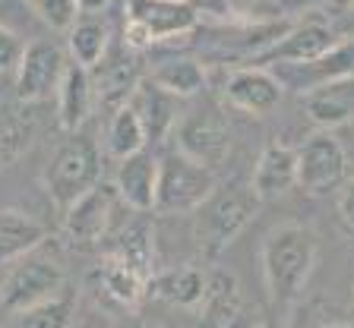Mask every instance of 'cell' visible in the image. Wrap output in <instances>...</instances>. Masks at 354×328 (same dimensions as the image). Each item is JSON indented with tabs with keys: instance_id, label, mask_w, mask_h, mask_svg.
<instances>
[{
	"instance_id": "1",
	"label": "cell",
	"mask_w": 354,
	"mask_h": 328,
	"mask_svg": "<svg viewBox=\"0 0 354 328\" xmlns=\"http://www.w3.org/2000/svg\"><path fill=\"white\" fill-rule=\"evenodd\" d=\"M317 237L307 224L285 221V224H275L266 233L263 247H259V265H263L266 293L275 307H295L307 281L317 271Z\"/></svg>"
},
{
	"instance_id": "2",
	"label": "cell",
	"mask_w": 354,
	"mask_h": 328,
	"mask_svg": "<svg viewBox=\"0 0 354 328\" xmlns=\"http://www.w3.org/2000/svg\"><path fill=\"white\" fill-rule=\"evenodd\" d=\"M259 199L250 183H221L206 196V202L193 209V243L206 259H218L243 233L259 212Z\"/></svg>"
},
{
	"instance_id": "3",
	"label": "cell",
	"mask_w": 354,
	"mask_h": 328,
	"mask_svg": "<svg viewBox=\"0 0 354 328\" xmlns=\"http://www.w3.org/2000/svg\"><path fill=\"white\" fill-rule=\"evenodd\" d=\"M66 142L51 155V161L44 164L41 183L51 202L60 212H66L80 196H86L92 186L102 183V152L98 142L86 133H66Z\"/></svg>"
},
{
	"instance_id": "4",
	"label": "cell",
	"mask_w": 354,
	"mask_h": 328,
	"mask_svg": "<svg viewBox=\"0 0 354 328\" xmlns=\"http://www.w3.org/2000/svg\"><path fill=\"white\" fill-rule=\"evenodd\" d=\"M199 26V10L190 0H127L124 44L146 51L149 44L190 35Z\"/></svg>"
},
{
	"instance_id": "5",
	"label": "cell",
	"mask_w": 354,
	"mask_h": 328,
	"mask_svg": "<svg viewBox=\"0 0 354 328\" xmlns=\"http://www.w3.org/2000/svg\"><path fill=\"white\" fill-rule=\"evenodd\" d=\"M66 291V271L54 262L51 255L35 253L10 262L7 275L0 278V309L19 313V309L38 307L60 297Z\"/></svg>"
},
{
	"instance_id": "6",
	"label": "cell",
	"mask_w": 354,
	"mask_h": 328,
	"mask_svg": "<svg viewBox=\"0 0 354 328\" xmlns=\"http://www.w3.org/2000/svg\"><path fill=\"white\" fill-rule=\"evenodd\" d=\"M215 171L187 158L184 152H165L158 158V190H155V212L184 215L196 205L206 202V196L215 190Z\"/></svg>"
},
{
	"instance_id": "7",
	"label": "cell",
	"mask_w": 354,
	"mask_h": 328,
	"mask_svg": "<svg viewBox=\"0 0 354 328\" xmlns=\"http://www.w3.org/2000/svg\"><path fill=\"white\" fill-rule=\"evenodd\" d=\"M171 136H174L177 152H184L187 158L199 161L212 171L231 152V126L215 104H196L193 110L180 114Z\"/></svg>"
},
{
	"instance_id": "8",
	"label": "cell",
	"mask_w": 354,
	"mask_h": 328,
	"mask_svg": "<svg viewBox=\"0 0 354 328\" xmlns=\"http://www.w3.org/2000/svg\"><path fill=\"white\" fill-rule=\"evenodd\" d=\"M295 155H297V186L307 190L310 196H326V193L339 190L345 183L348 152L329 130L310 133L295 148Z\"/></svg>"
},
{
	"instance_id": "9",
	"label": "cell",
	"mask_w": 354,
	"mask_h": 328,
	"mask_svg": "<svg viewBox=\"0 0 354 328\" xmlns=\"http://www.w3.org/2000/svg\"><path fill=\"white\" fill-rule=\"evenodd\" d=\"M342 38L335 26L329 22H301L285 29L272 44H266L263 51L250 60L253 66H285V64H310L323 57L329 48H335Z\"/></svg>"
},
{
	"instance_id": "10",
	"label": "cell",
	"mask_w": 354,
	"mask_h": 328,
	"mask_svg": "<svg viewBox=\"0 0 354 328\" xmlns=\"http://www.w3.org/2000/svg\"><path fill=\"white\" fill-rule=\"evenodd\" d=\"M66 70V54L54 41H32L26 44L22 60L16 66L13 88L19 102H44L57 95V86Z\"/></svg>"
},
{
	"instance_id": "11",
	"label": "cell",
	"mask_w": 354,
	"mask_h": 328,
	"mask_svg": "<svg viewBox=\"0 0 354 328\" xmlns=\"http://www.w3.org/2000/svg\"><path fill=\"white\" fill-rule=\"evenodd\" d=\"M118 199H120L118 190L108 186V183L92 186L86 196H80L64 212V237L73 247H92V243L104 240V233L111 231Z\"/></svg>"
},
{
	"instance_id": "12",
	"label": "cell",
	"mask_w": 354,
	"mask_h": 328,
	"mask_svg": "<svg viewBox=\"0 0 354 328\" xmlns=\"http://www.w3.org/2000/svg\"><path fill=\"white\" fill-rule=\"evenodd\" d=\"M225 102L234 110H243V114L263 117L269 110H275L281 104V95H285V86L281 79L269 70V66H237L231 70L228 79H225Z\"/></svg>"
},
{
	"instance_id": "13",
	"label": "cell",
	"mask_w": 354,
	"mask_h": 328,
	"mask_svg": "<svg viewBox=\"0 0 354 328\" xmlns=\"http://www.w3.org/2000/svg\"><path fill=\"white\" fill-rule=\"evenodd\" d=\"M133 48H120V51H111L104 54V60L95 66V70H88L92 73V86H95V108L108 110L114 114L118 108H124L127 102L133 98V92L140 88V60H136Z\"/></svg>"
},
{
	"instance_id": "14",
	"label": "cell",
	"mask_w": 354,
	"mask_h": 328,
	"mask_svg": "<svg viewBox=\"0 0 354 328\" xmlns=\"http://www.w3.org/2000/svg\"><path fill=\"white\" fill-rule=\"evenodd\" d=\"M199 328H257L234 275H228L225 269L209 271L206 300L199 307Z\"/></svg>"
},
{
	"instance_id": "15",
	"label": "cell",
	"mask_w": 354,
	"mask_h": 328,
	"mask_svg": "<svg viewBox=\"0 0 354 328\" xmlns=\"http://www.w3.org/2000/svg\"><path fill=\"white\" fill-rule=\"evenodd\" d=\"M295 186H297V155L291 146L275 139L259 152L257 164H253L250 190L257 193L259 202H272V199L288 196Z\"/></svg>"
},
{
	"instance_id": "16",
	"label": "cell",
	"mask_w": 354,
	"mask_h": 328,
	"mask_svg": "<svg viewBox=\"0 0 354 328\" xmlns=\"http://www.w3.org/2000/svg\"><path fill=\"white\" fill-rule=\"evenodd\" d=\"M92 291L118 309H136L142 297H149V275L130 269L127 262L104 255L102 265L92 271Z\"/></svg>"
},
{
	"instance_id": "17",
	"label": "cell",
	"mask_w": 354,
	"mask_h": 328,
	"mask_svg": "<svg viewBox=\"0 0 354 328\" xmlns=\"http://www.w3.org/2000/svg\"><path fill=\"white\" fill-rule=\"evenodd\" d=\"M114 190L133 212H155V190H158V158L149 148L130 155L118 164Z\"/></svg>"
},
{
	"instance_id": "18",
	"label": "cell",
	"mask_w": 354,
	"mask_h": 328,
	"mask_svg": "<svg viewBox=\"0 0 354 328\" xmlns=\"http://www.w3.org/2000/svg\"><path fill=\"white\" fill-rule=\"evenodd\" d=\"M206 287L209 271L196 269V265H174L165 271H152L149 278V297L177 309H199L206 300Z\"/></svg>"
},
{
	"instance_id": "19",
	"label": "cell",
	"mask_w": 354,
	"mask_h": 328,
	"mask_svg": "<svg viewBox=\"0 0 354 328\" xmlns=\"http://www.w3.org/2000/svg\"><path fill=\"white\" fill-rule=\"evenodd\" d=\"M95 110V86L92 73L80 64H66L57 86V124L64 133H80Z\"/></svg>"
},
{
	"instance_id": "20",
	"label": "cell",
	"mask_w": 354,
	"mask_h": 328,
	"mask_svg": "<svg viewBox=\"0 0 354 328\" xmlns=\"http://www.w3.org/2000/svg\"><path fill=\"white\" fill-rule=\"evenodd\" d=\"M130 104L136 108L142 120V130H146V142H162L168 133H174L177 120H180V98L168 95L165 88H158L155 82L142 79L140 88L133 92Z\"/></svg>"
},
{
	"instance_id": "21",
	"label": "cell",
	"mask_w": 354,
	"mask_h": 328,
	"mask_svg": "<svg viewBox=\"0 0 354 328\" xmlns=\"http://www.w3.org/2000/svg\"><path fill=\"white\" fill-rule=\"evenodd\" d=\"M304 114L319 130H332V126L354 120V76L326 82V86L307 92L304 95Z\"/></svg>"
},
{
	"instance_id": "22",
	"label": "cell",
	"mask_w": 354,
	"mask_h": 328,
	"mask_svg": "<svg viewBox=\"0 0 354 328\" xmlns=\"http://www.w3.org/2000/svg\"><path fill=\"white\" fill-rule=\"evenodd\" d=\"M114 259L127 262L130 269L142 271V275L152 278V265H155V231H152V221L146 218V212H136V218L127 221L124 227L118 231L114 237V247L111 253Z\"/></svg>"
},
{
	"instance_id": "23",
	"label": "cell",
	"mask_w": 354,
	"mask_h": 328,
	"mask_svg": "<svg viewBox=\"0 0 354 328\" xmlns=\"http://www.w3.org/2000/svg\"><path fill=\"white\" fill-rule=\"evenodd\" d=\"M44 224L19 209H0V265H10L41 247Z\"/></svg>"
},
{
	"instance_id": "24",
	"label": "cell",
	"mask_w": 354,
	"mask_h": 328,
	"mask_svg": "<svg viewBox=\"0 0 354 328\" xmlns=\"http://www.w3.org/2000/svg\"><path fill=\"white\" fill-rule=\"evenodd\" d=\"M146 79L155 82L158 88H165L168 95H174V98L184 102V98H193L206 88L209 73L196 57H165L149 70Z\"/></svg>"
},
{
	"instance_id": "25",
	"label": "cell",
	"mask_w": 354,
	"mask_h": 328,
	"mask_svg": "<svg viewBox=\"0 0 354 328\" xmlns=\"http://www.w3.org/2000/svg\"><path fill=\"white\" fill-rule=\"evenodd\" d=\"M108 48H111V29L102 16H95V13L80 16L66 29V51H70L73 64L86 66V70H95L104 60Z\"/></svg>"
},
{
	"instance_id": "26",
	"label": "cell",
	"mask_w": 354,
	"mask_h": 328,
	"mask_svg": "<svg viewBox=\"0 0 354 328\" xmlns=\"http://www.w3.org/2000/svg\"><path fill=\"white\" fill-rule=\"evenodd\" d=\"M73 313H76V293L66 287L60 297L48 300V303L10 313L3 328H70L73 325Z\"/></svg>"
},
{
	"instance_id": "27",
	"label": "cell",
	"mask_w": 354,
	"mask_h": 328,
	"mask_svg": "<svg viewBox=\"0 0 354 328\" xmlns=\"http://www.w3.org/2000/svg\"><path fill=\"white\" fill-rule=\"evenodd\" d=\"M104 136H108V152L118 161L130 158V155L142 152V148L149 146L146 130H142V120H140V114H136V108H133L130 102L111 114Z\"/></svg>"
},
{
	"instance_id": "28",
	"label": "cell",
	"mask_w": 354,
	"mask_h": 328,
	"mask_svg": "<svg viewBox=\"0 0 354 328\" xmlns=\"http://www.w3.org/2000/svg\"><path fill=\"white\" fill-rule=\"evenodd\" d=\"M32 142V124L19 114L0 110V168L16 161Z\"/></svg>"
},
{
	"instance_id": "29",
	"label": "cell",
	"mask_w": 354,
	"mask_h": 328,
	"mask_svg": "<svg viewBox=\"0 0 354 328\" xmlns=\"http://www.w3.org/2000/svg\"><path fill=\"white\" fill-rule=\"evenodd\" d=\"M29 7L51 29H70L82 13L76 0H29Z\"/></svg>"
},
{
	"instance_id": "30",
	"label": "cell",
	"mask_w": 354,
	"mask_h": 328,
	"mask_svg": "<svg viewBox=\"0 0 354 328\" xmlns=\"http://www.w3.org/2000/svg\"><path fill=\"white\" fill-rule=\"evenodd\" d=\"M22 51H26V44H22L19 32H13L10 26H0V82H7L16 76Z\"/></svg>"
},
{
	"instance_id": "31",
	"label": "cell",
	"mask_w": 354,
	"mask_h": 328,
	"mask_svg": "<svg viewBox=\"0 0 354 328\" xmlns=\"http://www.w3.org/2000/svg\"><path fill=\"white\" fill-rule=\"evenodd\" d=\"M29 13H32L29 0H0V26H10L13 32Z\"/></svg>"
},
{
	"instance_id": "32",
	"label": "cell",
	"mask_w": 354,
	"mask_h": 328,
	"mask_svg": "<svg viewBox=\"0 0 354 328\" xmlns=\"http://www.w3.org/2000/svg\"><path fill=\"white\" fill-rule=\"evenodd\" d=\"M339 221L348 233H354V177L342 186V196H339Z\"/></svg>"
},
{
	"instance_id": "33",
	"label": "cell",
	"mask_w": 354,
	"mask_h": 328,
	"mask_svg": "<svg viewBox=\"0 0 354 328\" xmlns=\"http://www.w3.org/2000/svg\"><path fill=\"white\" fill-rule=\"evenodd\" d=\"M342 32H345V38H354V7H348L345 10V16H342V26H339ZM335 29V32H339Z\"/></svg>"
},
{
	"instance_id": "34",
	"label": "cell",
	"mask_w": 354,
	"mask_h": 328,
	"mask_svg": "<svg viewBox=\"0 0 354 328\" xmlns=\"http://www.w3.org/2000/svg\"><path fill=\"white\" fill-rule=\"evenodd\" d=\"M76 3H80V10H86V13H102L111 0H76Z\"/></svg>"
},
{
	"instance_id": "35",
	"label": "cell",
	"mask_w": 354,
	"mask_h": 328,
	"mask_svg": "<svg viewBox=\"0 0 354 328\" xmlns=\"http://www.w3.org/2000/svg\"><path fill=\"white\" fill-rule=\"evenodd\" d=\"M127 328H168V325H165V322H155V319H142V316H133Z\"/></svg>"
},
{
	"instance_id": "36",
	"label": "cell",
	"mask_w": 354,
	"mask_h": 328,
	"mask_svg": "<svg viewBox=\"0 0 354 328\" xmlns=\"http://www.w3.org/2000/svg\"><path fill=\"white\" fill-rule=\"evenodd\" d=\"M319 328H351L348 322H326V325H319Z\"/></svg>"
},
{
	"instance_id": "37",
	"label": "cell",
	"mask_w": 354,
	"mask_h": 328,
	"mask_svg": "<svg viewBox=\"0 0 354 328\" xmlns=\"http://www.w3.org/2000/svg\"><path fill=\"white\" fill-rule=\"evenodd\" d=\"M335 3H339L342 10H348V7H354V0H335Z\"/></svg>"
},
{
	"instance_id": "38",
	"label": "cell",
	"mask_w": 354,
	"mask_h": 328,
	"mask_svg": "<svg viewBox=\"0 0 354 328\" xmlns=\"http://www.w3.org/2000/svg\"><path fill=\"white\" fill-rule=\"evenodd\" d=\"M257 328H285V325H279V322H263V325H257Z\"/></svg>"
},
{
	"instance_id": "39",
	"label": "cell",
	"mask_w": 354,
	"mask_h": 328,
	"mask_svg": "<svg viewBox=\"0 0 354 328\" xmlns=\"http://www.w3.org/2000/svg\"><path fill=\"white\" fill-rule=\"evenodd\" d=\"M0 92H3V82H0Z\"/></svg>"
}]
</instances>
